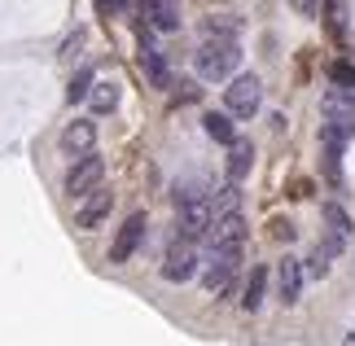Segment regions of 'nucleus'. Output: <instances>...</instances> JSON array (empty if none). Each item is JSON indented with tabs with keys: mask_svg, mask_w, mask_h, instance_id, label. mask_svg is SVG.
<instances>
[{
	"mask_svg": "<svg viewBox=\"0 0 355 346\" xmlns=\"http://www.w3.org/2000/svg\"><path fill=\"white\" fill-rule=\"evenodd\" d=\"M101 175H105V162L97 158V154H79L75 158V167L66 171V193H71V198H84V193H92L101 184Z\"/></svg>",
	"mask_w": 355,
	"mask_h": 346,
	"instance_id": "6",
	"label": "nucleus"
},
{
	"mask_svg": "<svg viewBox=\"0 0 355 346\" xmlns=\"http://www.w3.org/2000/svg\"><path fill=\"white\" fill-rule=\"evenodd\" d=\"M211 202L207 198H193V202H180L175 206V237H189V241H202L211 228Z\"/></svg>",
	"mask_w": 355,
	"mask_h": 346,
	"instance_id": "5",
	"label": "nucleus"
},
{
	"mask_svg": "<svg viewBox=\"0 0 355 346\" xmlns=\"http://www.w3.org/2000/svg\"><path fill=\"white\" fill-rule=\"evenodd\" d=\"M171 88H180V92H175V101H193V96H198L193 84H171Z\"/></svg>",
	"mask_w": 355,
	"mask_h": 346,
	"instance_id": "29",
	"label": "nucleus"
},
{
	"mask_svg": "<svg viewBox=\"0 0 355 346\" xmlns=\"http://www.w3.org/2000/svg\"><path fill=\"white\" fill-rule=\"evenodd\" d=\"M145 228H149L145 211H136V215L123 219V228L114 232V245H110V263H128V259L136 254V245L145 241Z\"/></svg>",
	"mask_w": 355,
	"mask_h": 346,
	"instance_id": "8",
	"label": "nucleus"
},
{
	"mask_svg": "<svg viewBox=\"0 0 355 346\" xmlns=\"http://www.w3.org/2000/svg\"><path fill=\"white\" fill-rule=\"evenodd\" d=\"M136 5V0H97V9L105 13V18H114V13H128Z\"/></svg>",
	"mask_w": 355,
	"mask_h": 346,
	"instance_id": "27",
	"label": "nucleus"
},
{
	"mask_svg": "<svg viewBox=\"0 0 355 346\" xmlns=\"http://www.w3.org/2000/svg\"><path fill=\"white\" fill-rule=\"evenodd\" d=\"M92 71L84 66V71H75V79H71V88H66V101H88V92H92Z\"/></svg>",
	"mask_w": 355,
	"mask_h": 346,
	"instance_id": "22",
	"label": "nucleus"
},
{
	"mask_svg": "<svg viewBox=\"0 0 355 346\" xmlns=\"http://www.w3.org/2000/svg\"><path fill=\"white\" fill-rule=\"evenodd\" d=\"M202 128H207V136H211V141H220V145H233L237 141V128H233V114H228V110H224V114H215V110H211V114L202 119Z\"/></svg>",
	"mask_w": 355,
	"mask_h": 346,
	"instance_id": "18",
	"label": "nucleus"
},
{
	"mask_svg": "<svg viewBox=\"0 0 355 346\" xmlns=\"http://www.w3.org/2000/svg\"><path fill=\"white\" fill-rule=\"evenodd\" d=\"M263 294H268V268H254L250 281H245L241 307H245V311H259V307H263Z\"/></svg>",
	"mask_w": 355,
	"mask_h": 346,
	"instance_id": "19",
	"label": "nucleus"
},
{
	"mask_svg": "<svg viewBox=\"0 0 355 346\" xmlns=\"http://www.w3.org/2000/svg\"><path fill=\"white\" fill-rule=\"evenodd\" d=\"M237 268H241V245H215L211 259H207V272H202V285L211 294H233Z\"/></svg>",
	"mask_w": 355,
	"mask_h": 346,
	"instance_id": "2",
	"label": "nucleus"
},
{
	"mask_svg": "<svg viewBox=\"0 0 355 346\" xmlns=\"http://www.w3.org/2000/svg\"><path fill=\"white\" fill-rule=\"evenodd\" d=\"M92 145H97V123L92 119H75V123H66V132H62V149L66 154H92Z\"/></svg>",
	"mask_w": 355,
	"mask_h": 346,
	"instance_id": "14",
	"label": "nucleus"
},
{
	"mask_svg": "<svg viewBox=\"0 0 355 346\" xmlns=\"http://www.w3.org/2000/svg\"><path fill=\"white\" fill-rule=\"evenodd\" d=\"M303 263H298V259H290V254H285L281 259V268H277V289H281V302H285V307H294V302L298 298H303Z\"/></svg>",
	"mask_w": 355,
	"mask_h": 346,
	"instance_id": "12",
	"label": "nucleus"
},
{
	"mask_svg": "<svg viewBox=\"0 0 355 346\" xmlns=\"http://www.w3.org/2000/svg\"><path fill=\"white\" fill-rule=\"evenodd\" d=\"M202 31H207V35H228V40H237V35H241V18H237V13H211V18L202 22Z\"/></svg>",
	"mask_w": 355,
	"mask_h": 346,
	"instance_id": "20",
	"label": "nucleus"
},
{
	"mask_svg": "<svg viewBox=\"0 0 355 346\" xmlns=\"http://www.w3.org/2000/svg\"><path fill=\"white\" fill-rule=\"evenodd\" d=\"M141 13L154 31H180V0H141Z\"/></svg>",
	"mask_w": 355,
	"mask_h": 346,
	"instance_id": "11",
	"label": "nucleus"
},
{
	"mask_svg": "<svg viewBox=\"0 0 355 346\" xmlns=\"http://www.w3.org/2000/svg\"><path fill=\"white\" fill-rule=\"evenodd\" d=\"M79 49H84V31H71V35H66V44H62V53H58V58H62V62H75V58H79Z\"/></svg>",
	"mask_w": 355,
	"mask_h": 346,
	"instance_id": "25",
	"label": "nucleus"
},
{
	"mask_svg": "<svg viewBox=\"0 0 355 346\" xmlns=\"http://www.w3.org/2000/svg\"><path fill=\"white\" fill-rule=\"evenodd\" d=\"M110 206H114V193L97 184L92 193H84V198H79V211H75V228L92 232V228H97L105 215H110Z\"/></svg>",
	"mask_w": 355,
	"mask_h": 346,
	"instance_id": "9",
	"label": "nucleus"
},
{
	"mask_svg": "<svg viewBox=\"0 0 355 346\" xmlns=\"http://www.w3.org/2000/svg\"><path fill=\"white\" fill-rule=\"evenodd\" d=\"M329 259H334V254H329V250H324V245L316 241V250H311V259H307V268H303V272L320 281V276H329Z\"/></svg>",
	"mask_w": 355,
	"mask_h": 346,
	"instance_id": "23",
	"label": "nucleus"
},
{
	"mask_svg": "<svg viewBox=\"0 0 355 346\" xmlns=\"http://www.w3.org/2000/svg\"><path fill=\"white\" fill-rule=\"evenodd\" d=\"M193 276H198V241L175 237L167 245V254H162V281L184 285V281H193Z\"/></svg>",
	"mask_w": 355,
	"mask_h": 346,
	"instance_id": "3",
	"label": "nucleus"
},
{
	"mask_svg": "<svg viewBox=\"0 0 355 346\" xmlns=\"http://www.w3.org/2000/svg\"><path fill=\"white\" fill-rule=\"evenodd\" d=\"M207 202H211V215H233L237 206H241V189H237V180H228V184L211 189V193H207Z\"/></svg>",
	"mask_w": 355,
	"mask_h": 346,
	"instance_id": "16",
	"label": "nucleus"
},
{
	"mask_svg": "<svg viewBox=\"0 0 355 346\" xmlns=\"http://www.w3.org/2000/svg\"><path fill=\"white\" fill-rule=\"evenodd\" d=\"M259 101H263V84H259L254 75H233L228 79V88H224V110L233 119H250Z\"/></svg>",
	"mask_w": 355,
	"mask_h": 346,
	"instance_id": "4",
	"label": "nucleus"
},
{
	"mask_svg": "<svg viewBox=\"0 0 355 346\" xmlns=\"http://www.w3.org/2000/svg\"><path fill=\"white\" fill-rule=\"evenodd\" d=\"M320 215H324V232H334L338 241H351V232H355V228H351V215L343 211V206H338V202H324V206H320Z\"/></svg>",
	"mask_w": 355,
	"mask_h": 346,
	"instance_id": "17",
	"label": "nucleus"
},
{
	"mask_svg": "<svg viewBox=\"0 0 355 346\" xmlns=\"http://www.w3.org/2000/svg\"><path fill=\"white\" fill-rule=\"evenodd\" d=\"M202 241H207L211 250H215V245H241V241H245V219H241L237 211H233V215H215Z\"/></svg>",
	"mask_w": 355,
	"mask_h": 346,
	"instance_id": "10",
	"label": "nucleus"
},
{
	"mask_svg": "<svg viewBox=\"0 0 355 346\" xmlns=\"http://www.w3.org/2000/svg\"><path fill=\"white\" fill-rule=\"evenodd\" d=\"M88 101H92V114H110L119 105V84H92Z\"/></svg>",
	"mask_w": 355,
	"mask_h": 346,
	"instance_id": "21",
	"label": "nucleus"
},
{
	"mask_svg": "<svg viewBox=\"0 0 355 346\" xmlns=\"http://www.w3.org/2000/svg\"><path fill=\"white\" fill-rule=\"evenodd\" d=\"M250 167H254V145H250V141H241V136H237V141L228 145V180H237V184H241V180H245V171H250Z\"/></svg>",
	"mask_w": 355,
	"mask_h": 346,
	"instance_id": "15",
	"label": "nucleus"
},
{
	"mask_svg": "<svg viewBox=\"0 0 355 346\" xmlns=\"http://www.w3.org/2000/svg\"><path fill=\"white\" fill-rule=\"evenodd\" d=\"M329 79H334L338 88H355V66L351 62H334L329 66Z\"/></svg>",
	"mask_w": 355,
	"mask_h": 346,
	"instance_id": "24",
	"label": "nucleus"
},
{
	"mask_svg": "<svg viewBox=\"0 0 355 346\" xmlns=\"http://www.w3.org/2000/svg\"><path fill=\"white\" fill-rule=\"evenodd\" d=\"M149 31H154V26H141V71L149 75V84H154V88H171V66H167V58H162V49L154 44V35H149Z\"/></svg>",
	"mask_w": 355,
	"mask_h": 346,
	"instance_id": "7",
	"label": "nucleus"
},
{
	"mask_svg": "<svg viewBox=\"0 0 355 346\" xmlns=\"http://www.w3.org/2000/svg\"><path fill=\"white\" fill-rule=\"evenodd\" d=\"M343 18H347L343 0H329V31H334V35H343V31H347V22H343Z\"/></svg>",
	"mask_w": 355,
	"mask_h": 346,
	"instance_id": "26",
	"label": "nucleus"
},
{
	"mask_svg": "<svg viewBox=\"0 0 355 346\" xmlns=\"http://www.w3.org/2000/svg\"><path fill=\"white\" fill-rule=\"evenodd\" d=\"M320 110H324V119H334V123H351L355 128V88H329L320 96Z\"/></svg>",
	"mask_w": 355,
	"mask_h": 346,
	"instance_id": "13",
	"label": "nucleus"
},
{
	"mask_svg": "<svg viewBox=\"0 0 355 346\" xmlns=\"http://www.w3.org/2000/svg\"><path fill=\"white\" fill-rule=\"evenodd\" d=\"M241 66V44L228 35H202V44L193 53V71L202 79H211V84H224V79H233Z\"/></svg>",
	"mask_w": 355,
	"mask_h": 346,
	"instance_id": "1",
	"label": "nucleus"
},
{
	"mask_svg": "<svg viewBox=\"0 0 355 346\" xmlns=\"http://www.w3.org/2000/svg\"><path fill=\"white\" fill-rule=\"evenodd\" d=\"M272 237L290 245V241H294V224H290V219H277V224H272Z\"/></svg>",
	"mask_w": 355,
	"mask_h": 346,
	"instance_id": "28",
	"label": "nucleus"
}]
</instances>
